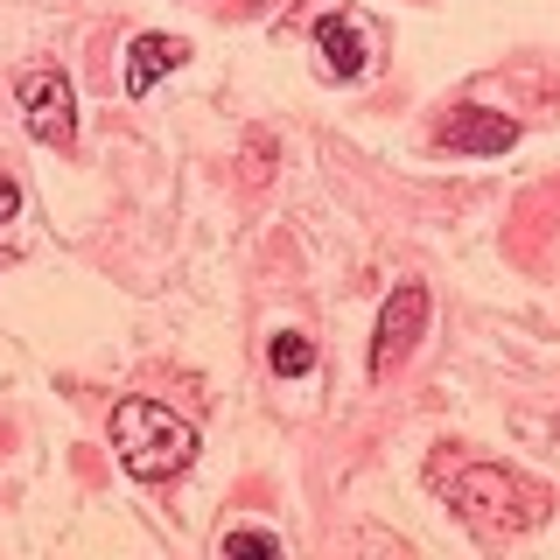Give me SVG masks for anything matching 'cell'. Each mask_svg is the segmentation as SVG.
<instances>
[{
  "label": "cell",
  "mask_w": 560,
  "mask_h": 560,
  "mask_svg": "<svg viewBox=\"0 0 560 560\" xmlns=\"http://www.w3.org/2000/svg\"><path fill=\"white\" fill-rule=\"evenodd\" d=\"M113 448L119 469L140 483H168L197 463V428L183 413H168L162 399H119L113 407Z\"/></svg>",
  "instance_id": "1"
},
{
  "label": "cell",
  "mask_w": 560,
  "mask_h": 560,
  "mask_svg": "<svg viewBox=\"0 0 560 560\" xmlns=\"http://www.w3.org/2000/svg\"><path fill=\"white\" fill-rule=\"evenodd\" d=\"M420 329H428V288L420 280H399L393 302L378 308V337H372V378H385L393 364H407V350L420 343Z\"/></svg>",
  "instance_id": "2"
},
{
  "label": "cell",
  "mask_w": 560,
  "mask_h": 560,
  "mask_svg": "<svg viewBox=\"0 0 560 560\" xmlns=\"http://www.w3.org/2000/svg\"><path fill=\"white\" fill-rule=\"evenodd\" d=\"M22 113H28V133L43 140V148H70V140H78V98H70L63 70H28L22 78Z\"/></svg>",
  "instance_id": "3"
},
{
  "label": "cell",
  "mask_w": 560,
  "mask_h": 560,
  "mask_svg": "<svg viewBox=\"0 0 560 560\" xmlns=\"http://www.w3.org/2000/svg\"><path fill=\"white\" fill-rule=\"evenodd\" d=\"M512 498H518V477H504V469H463V477H455V504H463V518L477 525L483 539H498V533L518 525V512H504Z\"/></svg>",
  "instance_id": "4"
},
{
  "label": "cell",
  "mask_w": 560,
  "mask_h": 560,
  "mask_svg": "<svg viewBox=\"0 0 560 560\" xmlns=\"http://www.w3.org/2000/svg\"><path fill=\"white\" fill-rule=\"evenodd\" d=\"M518 140V127L504 113H483V105H463V119L442 127V148L448 154H504Z\"/></svg>",
  "instance_id": "5"
},
{
  "label": "cell",
  "mask_w": 560,
  "mask_h": 560,
  "mask_svg": "<svg viewBox=\"0 0 560 560\" xmlns=\"http://www.w3.org/2000/svg\"><path fill=\"white\" fill-rule=\"evenodd\" d=\"M315 49H323V70L343 78V84L364 70V57H372V43H364V28L350 22V14H323V22H315Z\"/></svg>",
  "instance_id": "6"
},
{
  "label": "cell",
  "mask_w": 560,
  "mask_h": 560,
  "mask_svg": "<svg viewBox=\"0 0 560 560\" xmlns=\"http://www.w3.org/2000/svg\"><path fill=\"white\" fill-rule=\"evenodd\" d=\"M183 57H189V49L175 43V35H140L133 57H127V92H133V98H148V92H154V78H162V70H175Z\"/></svg>",
  "instance_id": "7"
},
{
  "label": "cell",
  "mask_w": 560,
  "mask_h": 560,
  "mask_svg": "<svg viewBox=\"0 0 560 560\" xmlns=\"http://www.w3.org/2000/svg\"><path fill=\"white\" fill-rule=\"evenodd\" d=\"M267 364H273L280 378H308L315 372V343L302 337V329H280V337L267 343Z\"/></svg>",
  "instance_id": "8"
},
{
  "label": "cell",
  "mask_w": 560,
  "mask_h": 560,
  "mask_svg": "<svg viewBox=\"0 0 560 560\" xmlns=\"http://www.w3.org/2000/svg\"><path fill=\"white\" fill-rule=\"evenodd\" d=\"M218 553H259V560H280V533H259V525H232L218 539Z\"/></svg>",
  "instance_id": "9"
},
{
  "label": "cell",
  "mask_w": 560,
  "mask_h": 560,
  "mask_svg": "<svg viewBox=\"0 0 560 560\" xmlns=\"http://www.w3.org/2000/svg\"><path fill=\"white\" fill-rule=\"evenodd\" d=\"M14 210H22V189H14V183H8V175H0V224H8V218H14Z\"/></svg>",
  "instance_id": "10"
}]
</instances>
